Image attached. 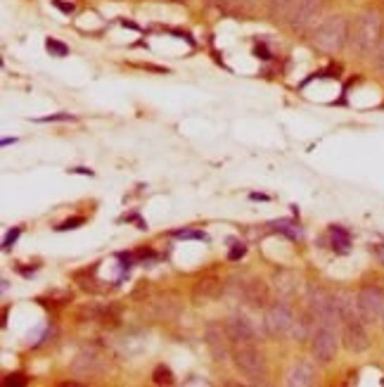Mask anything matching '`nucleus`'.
I'll list each match as a JSON object with an SVG mask.
<instances>
[{
  "label": "nucleus",
  "instance_id": "obj_1",
  "mask_svg": "<svg viewBox=\"0 0 384 387\" xmlns=\"http://www.w3.org/2000/svg\"><path fill=\"white\" fill-rule=\"evenodd\" d=\"M382 31H384V19H382L380 10H375V8L363 10L359 17L354 19L351 31H349L351 50L361 57L375 52L377 48L382 46Z\"/></svg>",
  "mask_w": 384,
  "mask_h": 387
},
{
  "label": "nucleus",
  "instance_id": "obj_2",
  "mask_svg": "<svg viewBox=\"0 0 384 387\" xmlns=\"http://www.w3.org/2000/svg\"><path fill=\"white\" fill-rule=\"evenodd\" d=\"M349 31H351L349 19H346L344 14H332V17L320 21L318 29L313 31L311 43L316 50L323 52V55H334V52H339L341 48L346 46Z\"/></svg>",
  "mask_w": 384,
  "mask_h": 387
},
{
  "label": "nucleus",
  "instance_id": "obj_3",
  "mask_svg": "<svg viewBox=\"0 0 384 387\" xmlns=\"http://www.w3.org/2000/svg\"><path fill=\"white\" fill-rule=\"evenodd\" d=\"M233 357L235 366H237L242 378H247L252 385H266L268 364H266V357L254 345H237Z\"/></svg>",
  "mask_w": 384,
  "mask_h": 387
},
{
  "label": "nucleus",
  "instance_id": "obj_4",
  "mask_svg": "<svg viewBox=\"0 0 384 387\" xmlns=\"http://www.w3.org/2000/svg\"><path fill=\"white\" fill-rule=\"evenodd\" d=\"M72 370L74 378H98V375H103L107 370V354L100 349L98 345H88L83 349H78L76 357L72 359Z\"/></svg>",
  "mask_w": 384,
  "mask_h": 387
},
{
  "label": "nucleus",
  "instance_id": "obj_5",
  "mask_svg": "<svg viewBox=\"0 0 384 387\" xmlns=\"http://www.w3.org/2000/svg\"><path fill=\"white\" fill-rule=\"evenodd\" d=\"M356 309L365 324H377L384 314V290L377 286H365L356 295Z\"/></svg>",
  "mask_w": 384,
  "mask_h": 387
},
{
  "label": "nucleus",
  "instance_id": "obj_6",
  "mask_svg": "<svg viewBox=\"0 0 384 387\" xmlns=\"http://www.w3.org/2000/svg\"><path fill=\"white\" fill-rule=\"evenodd\" d=\"M311 352L318 364H330L337 354V330L334 326L318 324L316 333L311 335Z\"/></svg>",
  "mask_w": 384,
  "mask_h": 387
},
{
  "label": "nucleus",
  "instance_id": "obj_7",
  "mask_svg": "<svg viewBox=\"0 0 384 387\" xmlns=\"http://www.w3.org/2000/svg\"><path fill=\"white\" fill-rule=\"evenodd\" d=\"M323 10H325V0H297L290 17V26L299 31V34H303V31H308L316 24V19L323 14Z\"/></svg>",
  "mask_w": 384,
  "mask_h": 387
},
{
  "label": "nucleus",
  "instance_id": "obj_8",
  "mask_svg": "<svg viewBox=\"0 0 384 387\" xmlns=\"http://www.w3.org/2000/svg\"><path fill=\"white\" fill-rule=\"evenodd\" d=\"M264 324L270 335H285L295 326V316H292V309L285 302H273L266 309Z\"/></svg>",
  "mask_w": 384,
  "mask_h": 387
},
{
  "label": "nucleus",
  "instance_id": "obj_9",
  "mask_svg": "<svg viewBox=\"0 0 384 387\" xmlns=\"http://www.w3.org/2000/svg\"><path fill=\"white\" fill-rule=\"evenodd\" d=\"M204 342L206 349L211 352L213 361L223 364L228 359V349H231V337H228V330L221 328L218 324H209L204 330Z\"/></svg>",
  "mask_w": 384,
  "mask_h": 387
},
{
  "label": "nucleus",
  "instance_id": "obj_10",
  "mask_svg": "<svg viewBox=\"0 0 384 387\" xmlns=\"http://www.w3.org/2000/svg\"><path fill=\"white\" fill-rule=\"evenodd\" d=\"M226 330H228L231 342H235V345H252V342H254L252 321L244 319V316H239V314L231 316V321L226 324Z\"/></svg>",
  "mask_w": 384,
  "mask_h": 387
},
{
  "label": "nucleus",
  "instance_id": "obj_11",
  "mask_svg": "<svg viewBox=\"0 0 384 387\" xmlns=\"http://www.w3.org/2000/svg\"><path fill=\"white\" fill-rule=\"evenodd\" d=\"M268 297H270L268 286H266L264 281H259V278H254V281L242 286V299L252 306V309H264V306H268Z\"/></svg>",
  "mask_w": 384,
  "mask_h": 387
},
{
  "label": "nucleus",
  "instance_id": "obj_12",
  "mask_svg": "<svg viewBox=\"0 0 384 387\" xmlns=\"http://www.w3.org/2000/svg\"><path fill=\"white\" fill-rule=\"evenodd\" d=\"M290 387H306V385H313L316 383V373H313V366L306 361H299L295 364L290 370H287V380H285Z\"/></svg>",
  "mask_w": 384,
  "mask_h": 387
},
{
  "label": "nucleus",
  "instance_id": "obj_13",
  "mask_svg": "<svg viewBox=\"0 0 384 387\" xmlns=\"http://www.w3.org/2000/svg\"><path fill=\"white\" fill-rule=\"evenodd\" d=\"M223 295V283L216 281V278H206V281H200L192 290V299L197 304L202 302H211V299H218Z\"/></svg>",
  "mask_w": 384,
  "mask_h": 387
},
{
  "label": "nucleus",
  "instance_id": "obj_14",
  "mask_svg": "<svg viewBox=\"0 0 384 387\" xmlns=\"http://www.w3.org/2000/svg\"><path fill=\"white\" fill-rule=\"evenodd\" d=\"M216 8L233 17H249L254 12V0H213Z\"/></svg>",
  "mask_w": 384,
  "mask_h": 387
},
{
  "label": "nucleus",
  "instance_id": "obj_15",
  "mask_svg": "<svg viewBox=\"0 0 384 387\" xmlns=\"http://www.w3.org/2000/svg\"><path fill=\"white\" fill-rule=\"evenodd\" d=\"M295 3L297 0H268L270 17H273L275 21H290Z\"/></svg>",
  "mask_w": 384,
  "mask_h": 387
},
{
  "label": "nucleus",
  "instance_id": "obj_16",
  "mask_svg": "<svg viewBox=\"0 0 384 387\" xmlns=\"http://www.w3.org/2000/svg\"><path fill=\"white\" fill-rule=\"evenodd\" d=\"M330 235H332V250L337 252V255H349V250H351V235L346 233L341 226H332Z\"/></svg>",
  "mask_w": 384,
  "mask_h": 387
},
{
  "label": "nucleus",
  "instance_id": "obj_17",
  "mask_svg": "<svg viewBox=\"0 0 384 387\" xmlns=\"http://www.w3.org/2000/svg\"><path fill=\"white\" fill-rule=\"evenodd\" d=\"M270 228L277 230V233H282V235H287V238H292V240L301 238V230L297 228V224L285 221V219H280V221H273V224H270Z\"/></svg>",
  "mask_w": 384,
  "mask_h": 387
},
{
  "label": "nucleus",
  "instance_id": "obj_18",
  "mask_svg": "<svg viewBox=\"0 0 384 387\" xmlns=\"http://www.w3.org/2000/svg\"><path fill=\"white\" fill-rule=\"evenodd\" d=\"M152 380L157 385H173L175 383V378H173V373H171L169 366H157V368H154Z\"/></svg>",
  "mask_w": 384,
  "mask_h": 387
},
{
  "label": "nucleus",
  "instance_id": "obj_19",
  "mask_svg": "<svg viewBox=\"0 0 384 387\" xmlns=\"http://www.w3.org/2000/svg\"><path fill=\"white\" fill-rule=\"evenodd\" d=\"M173 235L175 238H180V240H209V235L204 233V230H192V228H183V230H173Z\"/></svg>",
  "mask_w": 384,
  "mask_h": 387
},
{
  "label": "nucleus",
  "instance_id": "obj_20",
  "mask_svg": "<svg viewBox=\"0 0 384 387\" xmlns=\"http://www.w3.org/2000/svg\"><path fill=\"white\" fill-rule=\"evenodd\" d=\"M45 48H47V52H50V55H55V57L69 55V48L64 46V43L55 41V39H45Z\"/></svg>",
  "mask_w": 384,
  "mask_h": 387
},
{
  "label": "nucleus",
  "instance_id": "obj_21",
  "mask_svg": "<svg viewBox=\"0 0 384 387\" xmlns=\"http://www.w3.org/2000/svg\"><path fill=\"white\" fill-rule=\"evenodd\" d=\"M85 224V219L83 217H74V219H67V221H62L60 226H57V230H74V228H78V226H83Z\"/></svg>",
  "mask_w": 384,
  "mask_h": 387
},
{
  "label": "nucleus",
  "instance_id": "obj_22",
  "mask_svg": "<svg viewBox=\"0 0 384 387\" xmlns=\"http://www.w3.org/2000/svg\"><path fill=\"white\" fill-rule=\"evenodd\" d=\"M26 383H29V380H26L21 373H10L8 378L3 380V385H8V387H10V385H14V387H24Z\"/></svg>",
  "mask_w": 384,
  "mask_h": 387
},
{
  "label": "nucleus",
  "instance_id": "obj_23",
  "mask_svg": "<svg viewBox=\"0 0 384 387\" xmlns=\"http://www.w3.org/2000/svg\"><path fill=\"white\" fill-rule=\"evenodd\" d=\"M19 235H21V228H12V230H10V233L5 235V240H3V250L8 252L10 247H12L19 240Z\"/></svg>",
  "mask_w": 384,
  "mask_h": 387
},
{
  "label": "nucleus",
  "instance_id": "obj_24",
  "mask_svg": "<svg viewBox=\"0 0 384 387\" xmlns=\"http://www.w3.org/2000/svg\"><path fill=\"white\" fill-rule=\"evenodd\" d=\"M39 121H74V117L69 112H62V115H50V117H41Z\"/></svg>",
  "mask_w": 384,
  "mask_h": 387
},
{
  "label": "nucleus",
  "instance_id": "obj_25",
  "mask_svg": "<svg viewBox=\"0 0 384 387\" xmlns=\"http://www.w3.org/2000/svg\"><path fill=\"white\" fill-rule=\"evenodd\" d=\"M244 252H247V247H244V245H237V247H233V250H231V255H228V259H231V261H237V259H242V257H244Z\"/></svg>",
  "mask_w": 384,
  "mask_h": 387
},
{
  "label": "nucleus",
  "instance_id": "obj_26",
  "mask_svg": "<svg viewBox=\"0 0 384 387\" xmlns=\"http://www.w3.org/2000/svg\"><path fill=\"white\" fill-rule=\"evenodd\" d=\"M52 5H55L57 10H62L64 14H72L74 10H76L74 8V3H62V0H52Z\"/></svg>",
  "mask_w": 384,
  "mask_h": 387
},
{
  "label": "nucleus",
  "instance_id": "obj_27",
  "mask_svg": "<svg viewBox=\"0 0 384 387\" xmlns=\"http://www.w3.org/2000/svg\"><path fill=\"white\" fill-rule=\"evenodd\" d=\"M254 55L261 57V60H270V52H268V48H266V46H256L254 48Z\"/></svg>",
  "mask_w": 384,
  "mask_h": 387
},
{
  "label": "nucleus",
  "instance_id": "obj_28",
  "mask_svg": "<svg viewBox=\"0 0 384 387\" xmlns=\"http://www.w3.org/2000/svg\"><path fill=\"white\" fill-rule=\"evenodd\" d=\"M377 69H380V72L384 74V43L380 48H377Z\"/></svg>",
  "mask_w": 384,
  "mask_h": 387
},
{
  "label": "nucleus",
  "instance_id": "obj_29",
  "mask_svg": "<svg viewBox=\"0 0 384 387\" xmlns=\"http://www.w3.org/2000/svg\"><path fill=\"white\" fill-rule=\"evenodd\" d=\"M72 174H81V176H93V171L85 169V166H76V169H69Z\"/></svg>",
  "mask_w": 384,
  "mask_h": 387
},
{
  "label": "nucleus",
  "instance_id": "obj_30",
  "mask_svg": "<svg viewBox=\"0 0 384 387\" xmlns=\"http://www.w3.org/2000/svg\"><path fill=\"white\" fill-rule=\"evenodd\" d=\"M249 197H252V200H261V202H268V200H270V197L264 195V192H252Z\"/></svg>",
  "mask_w": 384,
  "mask_h": 387
},
{
  "label": "nucleus",
  "instance_id": "obj_31",
  "mask_svg": "<svg viewBox=\"0 0 384 387\" xmlns=\"http://www.w3.org/2000/svg\"><path fill=\"white\" fill-rule=\"evenodd\" d=\"M372 252H375V255L384 261V247L382 245H372Z\"/></svg>",
  "mask_w": 384,
  "mask_h": 387
},
{
  "label": "nucleus",
  "instance_id": "obj_32",
  "mask_svg": "<svg viewBox=\"0 0 384 387\" xmlns=\"http://www.w3.org/2000/svg\"><path fill=\"white\" fill-rule=\"evenodd\" d=\"M12 143H17V138H3V145H12Z\"/></svg>",
  "mask_w": 384,
  "mask_h": 387
},
{
  "label": "nucleus",
  "instance_id": "obj_33",
  "mask_svg": "<svg viewBox=\"0 0 384 387\" xmlns=\"http://www.w3.org/2000/svg\"><path fill=\"white\" fill-rule=\"evenodd\" d=\"M382 328H384V314H382Z\"/></svg>",
  "mask_w": 384,
  "mask_h": 387
}]
</instances>
